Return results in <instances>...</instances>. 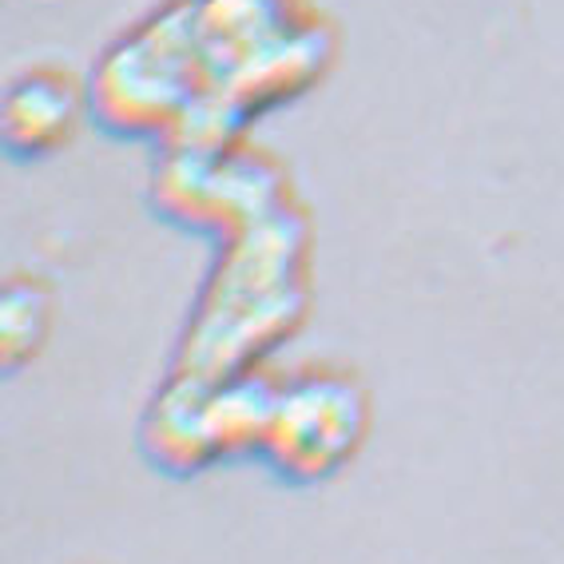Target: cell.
I'll return each instance as SVG.
<instances>
[{
    "label": "cell",
    "mask_w": 564,
    "mask_h": 564,
    "mask_svg": "<svg viewBox=\"0 0 564 564\" xmlns=\"http://www.w3.org/2000/svg\"><path fill=\"white\" fill-rule=\"evenodd\" d=\"M311 223L299 203L219 239V262L183 334L175 373L219 382L254 370L306 318Z\"/></svg>",
    "instance_id": "6da1fadb"
},
{
    "label": "cell",
    "mask_w": 564,
    "mask_h": 564,
    "mask_svg": "<svg viewBox=\"0 0 564 564\" xmlns=\"http://www.w3.org/2000/svg\"><path fill=\"white\" fill-rule=\"evenodd\" d=\"M207 91L192 0H163L96 56L91 120L116 140L163 143Z\"/></svg>",
    "instance_id": "7a4b0ae2"
},
{
    "label": "cell",
    "mask_w": 564,
    "mask_h": 564,
    "mask_svg": "<svg viewBox=\"0 0 564 564\" xmlns=\"http://www.w3.org/2000/svg\"><path fill=\"white\" fill-rule=\"evenodd\" d=\"M279 382L254 370L203 382L172 373L143 417V449L167 474H195L223 457H259Z\"/></svg>",
    "instance_id": "3957f363"
},
{
    "label": "cell",
    "mask_w": 564,
    "mask_h": 564,
    "mask_svg": "<svg viewBox=\"0 0 564 564\" xmlns=\"http://www.w3.org/2000/svg\"><path fill=\"white\" fill-rule=\"evenodd\" d=\"M291 199L286 167L242 140L227 148H160L152 203L175 227L227 239Z\"/></svg>",
    "instance_id": "277c9868"
},
{
    "label": "cell",
    "mask_w": 564,
    "mask_h": 564,
    "mask_svg": "<svg viewBox=\"0 0 564 564\" xmlns=\"http://www.w3.org/2000/svg\"><path fill=\"white\" fill-rule=\"evenodd\" d=\"M370 430V398L354 373L306 370L279 386L262 462L282 481H326L350 462Z\"/></svg>",
    "instance_id": "5b68a950"
},
{
    "label": "cell",
    "mask_w": 564,
    "mask_h": 564,
    "mask_svg": "<svg viewBox=\"0 0 564 564\" xmlns=\"http://www.w3.org/2000/svg\"><path fill=\"white\" fill-rule=\"evenodd\" d=\"M192 17L207 68V91H219L323 12L311 0H192Z\"/></svg>",
    "instance_id": "8992f818"
},
{
    "label": "cell",
    "mask_w": 564,
    "mask_h": 564,
    "mask_svg": "<svg viewBox=\"0 0 564 564\" xmlns=\"http://www.w3.org/2000/svg\"><path fill=\"white\" fill-rule=\"evenodd\" d=\"M91 116L88 80L36 64L12 76L0 100V143L12 163H36L64 152Z\"/></svg>",
    "instance_id": "52a82bcc"
},
{
    "label": "cell",
    "mask_w": 564,
    "mask_h": 564,
    "mask_svg": "<svg viewBox=\"0 0 564 564\" xmlns=\"http://www.w3.org/2000/svg\"><path fill=\"white\" fill-rule=\"evenodd\" d=\"M52 326L48 286L36 279H12L0 299V358L4 370H21L41 354Z\"/></svg>",
    "instance_id": "ba28073f"
}]
</instances>
